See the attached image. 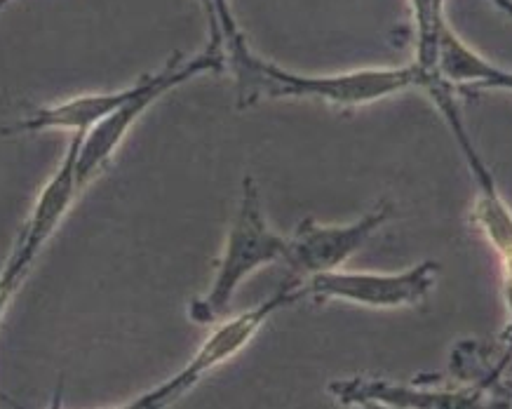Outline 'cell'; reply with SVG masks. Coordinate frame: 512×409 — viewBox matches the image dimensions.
<instances>
[{
	"label": "cell",
	"instance_id": "6da1fadb",
	"mask_svg": "<svg viewBox=\"0 0 512 409\" xmlns=\"http://www.w3.org/2000/svg\"><path fill=\"white\" fill-rule=\"evenodd\" d=\"M235 78H238L242 106L254 104L259 97H299L336 109H357L407 90H426L430 80L440 76L423 69L419 62L407 66H372V69L327 73V76H303L254 55L247 69Z\"/></svg>",
	"mask_w": 512,
	"mask_h": 409
},
{
	"label": "cell",
	"instance_id": "7a4b0ae2",
	"mask_svg": "<svg viewBox=\"0 0 512 409\" xmlns=\"http://www.w3.org/2000/svg\"><path fill=\"white\" fill-rule=\"evenodd\" d=\"M289 240L275 233L268 226L264 205H261V191L254 177L242 179L240 203L228 229L224 254L217 266V276L205 297L195 299L188 315L200 325L219 323L228 306L238 292V287L268 264H278L287 259Z\"/></svg>",
	"mask_w": 512,
	"mask_h": 409
},
{
	"label": "cell",
	"instance_id": "277c9868",
	"mask_svg": "<svg viewBox=\"0 0 512 409\" xmlns=\"http://www.w3.org/2000/svg\"><path fill=\"white\" fill-rule=\"evenodd\" d=\"M301 299H306L301 280H289V283L280 285L278 292H273L266 301H261L259 306H252L249 311L219 323L210 334H207V339L202 341V346L195 351L193 358L188 360L174 377L163 381V384H158L156 388H151L148 393L139 395L137 400L130 402V407L165 409L177 405V402L184 398L186 393H191L207 374L214 372L221 365H226L228 360H233L235 355L245 351L249 341L261 332V327H264L275 313L287 306H294L296 301Z\"/></svg>",
	"mask_w": 512,
	"mask_h": 409
},
{
	"label": "cell",
	"instance_id": "ba28073f",
	"mask_svg": "<svg viewBox=\"0 0 512 409\" xmlns=\"http://www.w3.org/2000/svg\"><path fill=\"white\" fill-rule=\"evenodd\" d=\"M83 134L85 132H73L62 165L43 186V191L38 193L36 205H33L22 233L17 236L15 250H12L10 259L5 261L3 271L17 278L19 283H24L36 259L40 257V252L45 250V245L50 243L59 226H62V221L71 212V207L76 205V200L83 196L76 179V160Z\"/></svg>",
	"mask_w": 512,
	"mask_h": 409
},
{
	"label": "cell",
	"instance_id": "52a82bcc",
	"mask_svg": "<svg viewBox=\"0 0 512 409\" xmlns=\"http://www.w3.org/2000/svg\"><path fill=\"white\" fill-rule=\"evenodd\" d=\"M393 217V203L381 200L365 217L350 224H318L303 219L289 240L285 264L303 278L341 268L346 261L369 243V238Z\"/></svg>",
	"mask_w": 512,
	"mask_h": 409
},
{
	"label": "cell",
	"instance_id": "9c48e42d",
	"mask_svg": "<svg viewBox=\"0 0 512 409\" xmlns=\"http://www.w3.org/2000/svg\"><path fill=\"white\" fill-rule=\"evenodd\" d=\"M329 391L343 405H386V407H430L454 409L477 407V391H419L414 386H397L381 379H348L334 381Z\"/></svg>",
	"mask_w": 512,
	"mask_h": 409
},
{
	"label": "cell",
	"instance_id": "5b68a950",
	"mask_svg": "<svg viewBox=\"0 0 512 409\" xmlns=\"http://www.w3.org/2000/svg\"><path fill=\"white\" fill-rule=\"evenodd\" d=\"M423 92H426V95L435 102L437 109H440L444 123L449 125L458 149H461L470 172H473V179L477 184L473 219L475 224L480 226L484 238L489 240V245L494 247V252L498 254V261H501L503 292H505V301H508L510 334H512V210L503 200L501 193H498L494 174H491L487 163H484L480 153H477L473 139H470V132L466 123H463L461 111H458V104L454 99V87L444 83L442 78H437Z\"/></svg>",
	"mask_w": 512,
	"mask_h": 409
},
{
	"label": "cell",
	"instance_id": "8fae6325",
	"mask_svg": "<svg viewBox=\"0 0 512 409\" xmlns=\"http://www.w3.org/2000/svg\"><path fill=\"white\" fill-rule=\"evenodd\" d=\"M202 3L210 19V43L224 48L226 62L231 64L235 76H240L252 62L254 52L240 29L231 0H202Z\"/></svg>",
	"mask_w": 512,
	"mask_h": 409
},
{
	"label": "cell",
	"instance_id": "30bf717a",
	"mask_svg": "<svg viewBox=\"0 0 512 409\" xmlns=\"http://www.w3.org/2000/svg\"><path fill=\"white\" fill-rule=\"evenodd\" d=\"M435 73L451 87L512 92V71L484 59L451 29L449 22H444L437 33Z\"/></svg>",
	"mask_w": 512,
	"mask_h": 409
},
{
	"label": "cell",
	"instance_id": "3957f363",
	"mask_svg": "<svg viewBox=\"0 0 512 409\" xmlns=\"http://www.w3.org/2000/svg\"><path fill=\"white\" fill-rule=\"evenodd\" d=\"M226 66V52L219 45L210 43L205 52L195 57H181L174 55L163 69L151 73V76L139 78V90L130 102L120 106L118 111H113L111 116H106L101 123L90 127L83 134V142H80L78 160H76V179L80 193H85L87 186L92 181H97L101 172L109 167V163L116 156L120 146L127 139V134L137 120L151 109L158 99L170 95L172 90H177L188 80L202 76V73L221 71Z\"/></svg>",
	"mask_w": 512,
	"mask_h": 409
},
{
	"label": "cell",
	"instance_id": "7c38bea8",
	"mask_svg": "<svg viewBox=\"0 0 512 409\" xmlns=\"http://www.w3.org/2000/svg\"><path fill=\"white\" fill-rule=\"evenodd\" d=\"M12 3H15V0H0V15H3V12H5V10H8Z\"/></svg>",
	"mask_w": 512,
	"mask_h": 409
},
{
	"label": "cell",
	"instance_id": "8992f818",
	"mask_svg": "<svg viewBox=\"0 0 512 409\" xmlns=\"http://www.w3.org/2000/svg\"><path fill=\"white\" fill-rule=\"evenodd\" d=\"M440 276L437 261H421L402 273L372 271H327L301 280L306 299L348 301L367 308H409L419 306L433 292Z\"/></svg>",
	"mask_w": 512,
	"mask_h": 409
}]
</instances>
